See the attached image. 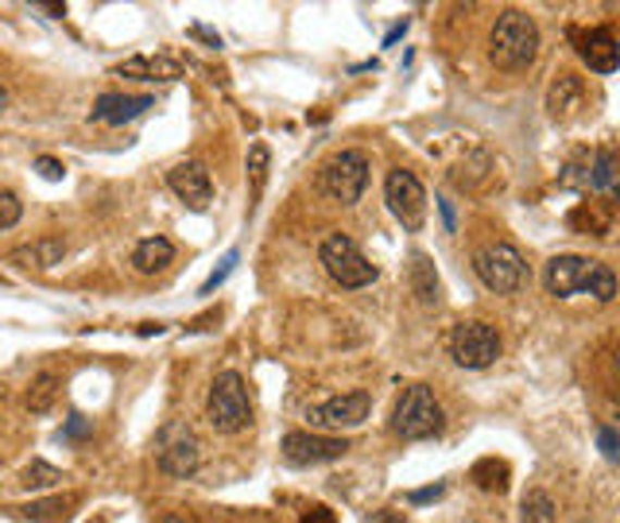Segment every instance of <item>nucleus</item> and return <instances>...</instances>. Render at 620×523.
Returning a JSON list of instances; mask_svg holds the SVG:
<instances>
[{
    "mask_svg": "<svg viewBox=\"0 0 620 523\" xmlns=\"http://www.w3.org/2000/svg\"><path fill=\"white\" fill-rule=\"evenodd\" d=\"M369 187V155L357 148L337 151L334 160H326L319 175V190L337 206H357V198Z\"/></svg>",
    "mask_w": 620,
    "mask_h": 523,
    "instance_id": "5",
    "label": "nucleus"
},
{
    "mask_svg": "<svg viewBox=\"0 0 620 523\" xmlns=\"http://www.w3.org/2000/svg\"><path fill=\"white\" fill-rule=\"evenodd\" d=\"M59 481H62V470H54L51 461H32V465L20 473V485L32 488V493H36V488H54Z\"/></svg>",
    "mask_w": 620,
    "mask_h": 523,
    "instance_id": "26",
    "label": "nucleus"
},
{
    "mask_svg": "<svg viewBox=\"0 0 620 523\" xmlns=\"http://www.w3.org/2000/svg\"><path fill=\"white\" fill-rule=\"evenodd\" d=\"M4 109H9V89L0 86V113H4Z\"/></svg>",
    "mask_w": 620,
    "mask_h": 523,
    "instance_id": "39",
    "label": "nucleus"
},
{
    "mask_svg": "<svg viewBox=\"0 0 620 523\" xmlns=\"http://www.w3.org/2000/svg\"><path fill=\"white\" fill-rule=\"evenodd\" d=\"M578 105H582V82L574 74H562L547 94V113L555 121H570L578 113Z\"/></svg>",
    "mask_w": 620,
    "mask_h": 523,
    "instance_id": "21",
    "label": "nucleus"
},
{
    "mask_svg": "<svg viewBox=\"0 0 620 523\" xmlns=\"http://www.w3.org/2000/svg\"><path fill=\"white\" fill-rule=\"evenodd\" d=\"M408 287L416 291V299L423 302V307H434V302H438V272H434V264L426 260V252H411Z\"/></svg>",
    "mask_w": 620,
    "mask_h": 523,
    "instance_id": "19",
    "label": "nucleus"
},
{
    "mask_svg": "<svg viewBox=\"0 0 620 523\" xmlns=\"http://www.w3.org/2000/svg\"><path fill=\"white\" fill-rule=\"evenodd\" d=\"M163 523H183V520H178V515H163Z\"/></svg>",
    "mask_w": 620,
    "mask_h": 523,
    "instance_id": "40",
    "label": "nucleus"
},
{
    "mask_svg": "<svg viewBox=\"0 0 620 523\" xmlns=\"http://www.w3.org/2000/svg\"><path fill=\"white\" fill-rule=\"evenodd\" d=\"M450 357L461 369H488L500 357V334L488 322H458L450 329Z\"/></svg>",
    "mask_w": 620,
    "mask_h": 523,
    "instance_id": "8",
    "label": "nucleus"
},
{
    "mask_svg": "<svg viewBox=\"0 0 620 523\" xmlns=\"http://www.w3.org/2000/svg\"><path fill=\"white\" fill-rule=\"evenodd\" d=\"M206 415H210L218 435H240L252 423V399H248L245 376L240 373H218L210 384L206 399Z\"/></svg>",
    "mask_w": 620,
    "mask_h": 523,
    "instance_id": "2",
    "label": "nucleus"
},
{
    "mask_svg": "<svg viewBox=\"0 0 620 523\" xmlns=\"http://www.w3.org/2000/svg\"><path fill=\"white\" fill-rule=\"evenodd\" d=\"M74 435H86V419L82 415H71V426H66V438H74Z\"/></svg>",
    "mask_w": 620,
    "mask_h": 523,
    "instance_id": "36",
    "label": "nucleus"
},
{
    "mask_svg": "<svg viewBox=\"0 0 620 523\" xmlns=\"http://www.w3.org/2000/svg\"><path fill=\"white\" fill-rule=\"evenodd\" d=\"M594 272H597V260L578 257V252H562V257H555L547 264L543 279H547V291L555 295V299H570V295L578 291H590Z\"/></svg>",
    "mask_w": 620,
    "mask_h": 523,
    "instance_id": "12",
    "label": "nucleus"
},
{
    "mask_svg": "<svg viewBox=\"0 0 620 523\" xmlns=\"http://www.w3.org/2000/svg\"><path fill=\"white\" fill-rule=\"evenodd\" d=\"M535 54H540V24L520 9L500 12L493 36H488V59L500 71H528Z\"/></svg>",
    "mask_w": 620,
    "mask_h": 523,
    "instance_id": "1",
    "label": "nucleus"
},
{
    "mask_svg": "<svg viewBox=\"0 0 620 523\" xmlns=\"http://www.w3.org/2000/svg\"><path fill=\"white\" fill-rule=\"evenodd\" d=\"M202 461V450H198V438L190 426L171 423L160 435V453H156V465H160L168 477H190Z\"/></svg>",
    "mask_w": 620,
    "mask_h": 523,
    "instance_id": "10",
    "label": "nucleus"
},
{
    "mask_svg": "<svg viewBox=\"0 0 620 523\" xmlns=\"http://www.w3.org/2000/svg\"><path fill=\"white\" fill-rule=\"evenodd\" d=\"M168 187L175 190V195L183 198L190 210H206V206H210V198H213L210 171H206V163H198V160L175 163V167L168 171Z\"/></svg>",
    "mask_w": 620,
    "mask_h": 523,
    "instance_id": "13",
    "label": "nucleus"
},
{
    "mask_svg": "<svg viewBox=\"0 0 620 523\" xmlns=\"http://www.w3.org/2000/svg\"><path fill=\"white\" fill-rule=\"evenodd\" d=\"M268 163H272V151H268V144H252L248 148V178H252V195H260L268 183Z\"/></svg>",
    "mask_w": 620,
    "mask_h": 523,
    "instance_id": "27",
    "label": "nucleus"
},
{
    "mask_svg": "<svg viewBox=\"0 0 620 523\" xmlns=\"http://www.w3.org/2000/svg\"><path fill=\"white\" fill-rule=\"evenodd\" d=\"M364 523H404V515H399V512H392V508H384V512H372Z\"/></svg>",
    "mask_w": 620,
    "mask_h": 523,
    "instance_id": "35",
    "label": "nucleus"
},
{
    "mask_svg": "<svg viewBox=\"0 0 620 523\" xmlns=\"http://www.w3.org/2000/svg\"><path fill=\"white\" fill-rule=\"evenodd\" d=\"M384 202H388L392 217H396L404 229H423L426 222V190L423 183H419L411 171L396 167L388 171V178H384Z\"/></svg>",
    "mask_w": 620,
    "mask_h": 523,
    "instance_id": "7",
    "label": "nucleus"
},
{
    "mask_svg": "<svg viewBox=\"0 0 620 523\" xmlns=\"http://www.w3.org/2000/svg\"><path fill=\"white\" fill-rule=\"evenodd\" d=\"M597 443H602V453L609 461H617V431H612V426H602V435H597Z\"/></svg>",
    "mask_w": 620,
    "mask_h": 523,
    "instance_id": "33",
    "label": "nucleus"
},
{
    "mask_svg": "<svg viewBox=\"0 0 620 523\" xmlns=\"http://www.w3.org/2000/svg\"><path fill=\"white\" fill-rule=\"evenodd\" d=\"M438 206H443V217H446V229H450V233H454V210H450V202H438Z\"/></svg>",
    "mask_w": 620,
    "mask_h": 523,
    "instance_id": "38",
    "label": "nucleus"
},
{
    "mask_svg": "<svg viewBox=\"0 0 620 523\" xmlns=\"http://www.w3.org/2000/svg\"><path fill=\"white\" fill-rule=\"evenodd\" d=\"M578 523H594V520H578Z\"/></svg>",
    "mask_w": 620,
    "mask_h": 523,
    "instance_id": "41",
    "label": "nucleus"
},
{
    "mask_svg": "<svg viewBox=\"0 0 620 523\" xmlns=\"http://www.w3.org/2000/svg\"><path fill=\"white\" fill-rule=\"evenodd\" d=\"M585 190H590V195H617V151L612 148H597L594 155H590Z\"/></svg>",
    "mask_w": 620,
    "mask_h": 523,
    "instance_id": "20",
    "label": "nucleus"
},
{
    "mask_svg": "<svg viewBox=\"0 0 620 523\" xmlns=\"http://www.w3.org/2000/svg\"><path fill=\"white\" fill-rule=\"evenodd\" d=\"M62 257H66V240L44 237V240H32V245H20V249H12L9 260L16 267H27V272H47V267H54Z\"/></svg>",
    "mask_w": 620,
    "mask_h": 523,
    "instance_id": "17",
    "label": "nucleus"
},
{
    "mask_svg": "<svg viewBox=\"0 0 620 523\" xmlns=\"http://www.w3.org/2000/svg\"><path fill=\"white\" fill-rule=\"evenodd\" d=\"M372 415V396L369 391H346V396H334L319 408L307 411V423L314 431H354L364 419Z\"/></svg>",
    "mask_w": 620,
    "mask_h": 523,
    "instance_id": "9",
    "label": "nucleus"
},
{
    "mask_svg": "<svg viewBox=\"0 0 620 523\" xmlns=\"http://www.w3.org/2000/svg\"><path fill=\"white\" fill-rule=\"evenodd\" d=\"M473 485L485 488V493H508V465L496 458H481L473 465Z\"/></svg>",
    "mask_w": 620,
    "mask_h": 523,
    "instance_id": "23",
    "label": "nucleus"
},
{
    "mask_svg": "<svg viewBox=\"0 0 620 523\" xmlns=\"http://www.w3.org/2000/svg\"><path fill=\"white\" fill-rule=\"evenodd\" d=\"M473 272H478L481 284L496 295H516L532 279L528 260L520 257L516 245H488V249H481L478 257H473Z\"/></svg>",
    "mask_w": 620,
    "mask_h": 523,
    "instance_id": "6",
    "label": "nucleus"
},
{
    "mask_svg": "<svg viewBox=\"0 0 620 523\" xmlns=\"http://www.w3.org/2000/svg\"><path fill=\"white\" fill-rule=\"evenodd\" d=\"M404 27H408V24H396V27H392V32H388V39H384V47H392V43H396V39L404 36Z\"/></svg>",
    "mask_w": 620,
    "mask_h": 523,
    "instance_id": "37",
    "label": "nucleus"
},
{
    "mask_svg": "<svg viewBox=\"0 0 620 523\" xmlns=\"http://www.w3.org/2000/svg\"><path fill=\"white\" fill-rule=\"evenodd\" d=\"M590 295H594L597 302H612V299H617V275H612V267L597 264L594 279H590Z\"/></svg>",
    "mask_w": 620,
    "mask_h": 523,
    "instance_id": "28",
    "label": "nucleus"
},
{
    "mask_svg": "<svg viewBox=\"0 0 620 523\" xmlns=\"http://www.w3.org/2000/svg\"><path fill=\"white\" fill-rule=\"evenodd\" d=\"M36 171L47 178V183H59V178L66 175V171H62V163L51 160V155H39V160H36Z\"/></svg>",
    "mask_w": 620,
    "mask_h": 523,
    "instance_id": "31",
    "label": "nucleus"
},
{
    "mask_svg": "<svg viewBox=\"0 0 620 523\" xmlns=\"http://www.w3.org/2000/svg\"><path fill=\"white\" fill-rule=\"evenodd\" d=\"M175 264V245L168 237H144L133 249V267L140 275H160Z\"/></svg>",
    "mask_w": 620,
    "mask_h": 523,
    "instance_id": "18",
    "label": "nucleus"
},
{
    "mask_svg": "<svg viewBox=\"0 0 620 523\" xmlns=\"http://www.w3.org/2000/svg\"><path fill=\"white\" fill-rule=\"evenodd\" d=\"M20 213H24V206H20V198L12 195V190H0V233L12 229V225L20 222Z\"/></svg>",
    "mask_w": 620,
    "mask_h": 523,
    "instance_id": "29",
    "label": "nucleus"
},
{
    "mask_svg": "<svg viewBox=\"0 0 620 523\" xmlns=\"http://www.w3.org/2000/svg\"><path fill=\"white\" fill-rule=\"evenodd\" d=\"M299 523H337V515H334V512H330V508L314 505V508H310V512H307V515H302V520H299Z\"/></svg>",
    "mask_w": 620,
    "mask_h": 523,
    "instance_id": "34",
    "label": "nucleus"
},
{
    "mask_svg": "<svg viewBox=\"0 0 620 523\" xmlns=\"http://www.w3.org/2000/svg\"><path fill=\"white\" fill-rule=\"evenodd\" d=\"M520 523H555V500L543 488H532L520 505Z\"/></svg>",
    "mask_w": 620,
    "mask_h": 523,
    "instance_id": "24",
    "label": "nucleus"
},
{
    "mask_svg": "<svg viewBox=\"0 0 620 523\" xmlns=\"http://www.w3.org/2000/svg\"><path fill=\"white\" fill-rule=\"evenodd\" d=\"M54 396H59V376L54 373H39L36 381H32V388H27V411H47L54 403Z\"/></svg>",
    "mask_w": 620,
    "mask_h": 523,
    "instance_id": "25",
    "label": "nucleus"
},
{
    "mask_svg": "<svg viewBox=\"0 0 620 523\" xmlns=\"http://www.w3.org/2000/svg\"><path fill=\"white\" fill-rule=\"evenodd\" d=\"M446 493V485H426V488H416V493H408V505H431V500H438Z\"/></svg>",
    "mask_w": 620,
    "mask_h": 523,
    "instance_id": "32",
    "label": "nucleus"
},
{
    "mask_svg": "<svg viewBox=\"0 0 620 523\" xmlns=\"http://www.w3.org/2000/svg\"><path fill=\"white\" fill-rule=\"evenodd\" d=\"M488 171H493V160H488V151H470L466 160L458 163V171H454V187L458 190H473V187H481L488 178Z\"/></svg>",
    "mask_w": 620,
    "mask_h": 523,
    "instance_id": "22",
    "label": "nucleus"
},
{
    "mask_svg": "<svg viewBox=\"0 0 620 523\" xmlns=\"http://www.w3.org/2000/svg\"><path fill=\"white\" fill-rule=\"evenodd\" d=\"M156 105V98L151 94H101L98 101H94V121L98 125H128V121H136V116H144L148 109Z\"/></svg>",
    "mask_w": 620,
    "mask_h": 523,
    "instance_id": "14",
    "label": "nucleus"
},
{
    "mask_svg": "<svg viewBox=\"0 0 620 523\" xmlns=\"http://www.w3.org/2000/svg\"><path fill=\"white\" fill-rule=\"evenodd\" d=\"M113 74L136 78V82H178L186 71H183V63L171 59V54H133V59L116 63Z\"/></svg>",
    "mask_w": 620,
    "mask_h": 523,
    "instance_id": "15",
    "label": "nucleus"
},
{
    "mask_svg": "<svg viewBox=\"0 0 620 523\" xmlns=\"http://www.w3.org/2000/svg\"><path fill=\"white\" fill-rule=\"evenodd\" d=\"M578 54L585 59V66L594 74H612L617 71V39H612L609 27H594L585 32L582 43H578Z\"/></svg>",
    "mask_w": 620,
    "mask_h": 523,
    "instance_id": "16",
    "label": "nucleus"
},
{
    "mask_svg": "<svg viewBox=\"0 0 620 523\" xmlns=\"http://www.w3.org/2000/svg\"><path fill=\"white\" fill-rule=\"evenodd\" d=\"M392 431L408 443H423L443 431V403L434 399V391L426 384H408L404 396L396 403V415H392Z\"/></svg>",
    "mask_w": 620,
    "mask_h": 523,
    "instance_id": "3",
    "label": "nucleus"
},
{
    "mask_svg": "<svg viewBox=\"0 0 620 523\" xmlns=\"http://www.w3.org/2000/svg\"><path fill=\"white\" fill-rule=\"evenodd\" d=\"M237 260H240L237 252H225L222 267H218V272H213L210 279H206V284H202V295H213V291H218V287H222L225 279H230V272H233V267H237Z\"/></svg>",
    "mask_w": 620,
    "mask_h": 523,
    "instance_id": "30",
    "label": "nucleus"
},
{
    "mask_svg": "<svg viewBox=\"0 0 620 523\" xmlns=\"http://www.w3.org/2000/svg\"><path fill=\"white\" fill-rule=\"evenodd\" d=\"M319 260L330 272V279L342 284V287H349V291L376 284V275H381L369 260H364V252L357 249V240L346 237V233H330V237L319 245Z\"/></svg>",
    "mask_w": 620,
    "mask_h": 523,
    "instance_id": "4",
    "label": "nucleus"
},
{
    "mask_svg": "<svg viewBox=\"0 0 620 523\" xmlns=\"http://www.w3.org/2000/svg\"><path fill=\"white\" fill-rule=\"evenodd\" d=\"M284 461L287 465H322V461H337L349 453V438H326V435H314V431H292L284 435Z\"/></svg>",
    "mask_w": 620,
    "mask_h": 523,
    "instance_id": "11",
    "label": "nucleus"
}]
</instances>
